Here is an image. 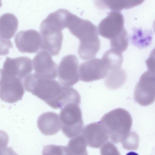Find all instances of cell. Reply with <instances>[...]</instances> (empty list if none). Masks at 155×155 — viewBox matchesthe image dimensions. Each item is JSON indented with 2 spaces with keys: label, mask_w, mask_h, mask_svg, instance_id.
I'll use <instances>...</instances> for the list:
<instances>
[{
  "label": "cell",
  "mask_w": 155,
  "mask_h": 155,
  "mask_svg": "<svg viewBox=\"0 0 155 155\" xmlns=\"http://www.w3.org/2000/svg\"><path fill=\"white\" fill-rule=\"evenodd\" d=\"M25 89L55 109H61L67 104L79 105L81 97L73 87L62 84L54 79L41 78L35 73L24 80Z\"/></svg>",
  "instance_id": "1"
},
{
  "label": "cell",
  "mask_w": 155,
  "mask_h": 155,
  "mask_svg": "<svg viewBox=\"0 0 155 155\" xmlns=\"http://www.w3.org/2000/svg\"><path fill=\"white\" fill-rule=\"evenodd\" d=\"M67 28L80 40L78 53L80 58L84 60L93 58L100 47L96 26L90 21L72 13L69 19Z\"/></svg>",
  "instance_id": "2"
},
{
  "label": "cell",
  "mask_w": 155,
  "mask_h": 155,
  "mask_svg": "<svg viewBox=\"0 0 155 155\" xmlns=\"http://www.w3.org/2000/svg\"><path fill=\"white\" fill-rule=\"evenodd\" d=\"M114 143L121 142L130 132L132 124L131 115L126 110L117 108L105 114L99 122Z\"/></svg>",
  "instance_id": "3"
},
{
  "label": "cell",
  "mask_w": 155,
  "mask_h": 155,
  "mask_svg": "<svg viewBox=\"0 0 155 155\" xmlns=\"http://www.w3.org/2000/svg\"><path fill=\"white\" fill-rule=\"evenodd\" d=\"M59 116L61 130L66 136L72 138L81 134L84 123L79 105L67 104L61 109Z\"/></svg>",
  "instance_id": "4"
},
{
  "label": "cell",
  "mask_w": 155,
  "mask_h": 155,
  "mask_svg": "<svg viewBox=\"0 0 155 155\" xmlns=\"http://www.w3.org/2000/svg\"><path fill=\"white\" fill-rule=\"evenodd\" d=\"M23 81L15 76L0 74L1 99L8 103H15L21 100L25 93Z\"/></svg>",
  "instance_id": "5"
},
{
  "label": "cell",
  "mask_w": 155,
  "mask_h": 155,
  "mask_svg": "<svg viewBox=\"0 0 155 155\" xmlns=\"http://www.w3.org/2000/svg\"><path fill=\"white\" fill-rule=\"evenodd\" d=\"M134 93L135 101L140 105L152 104L155 101V74L148 70L143 74Z\"/></svg>",
  "instance_id": "6"
},
{
  "label": "cell",
  "mask_w": 155,
  "mask_h": 155,
  "mask_svg": "<svg viewBox=\"0 0 155 155\" xmlns=\"http://www.w3.org/2000/svg\"><path fill=\"white\" fill-rule=\"evenodd\" d=\"M79 63L77 58L69 54L63 57L58 67V80L62 84L70 87L79 81Z\"/></svg>",
  "instance_id": "7"
},
{
  "label": "cell",
  "mask_w": 155,
  "mask_h": 155,
  "mask_svg": "<svg viewBox=\"0 0 155 155\" xmlns=\"http://www.w3.org/2000/svg\"><path fill=\"white\" fill-rule=\"evenodd\" d=\"M123 15L120 12H110L99 24V35L110 40L116 37L126 30Z\"/></svg>",
  "instance_id": "8"
},
{
  "label": "cell",
  "mask_w": 155,
  "mask_h": 155,
  "mask_svg": "<svg viewBox=\"0 0 155 155\" xmlns=\"http://www.w3.org/2000/svg\"><path fill=\"white\" fill-rule=\"evenodd\" d=\"M108 72V68L102 58H93L84 61L79 68L80 80L86 82L104 78Z\"/></svg>",
  "instance_id": "9"
},
{
  "label": "cell",
  "mask_w": 155,
  "mask_h": 155,
  "mask_svg": "<svg viewBox=\"0 0 155 155\" xmlns=\"http://www.w3.org/2000/svg\"><path fill=\"white\" fill-rule=\"evenodd\" d=\"M32 71L31 60L28 57L14 58L6 57L2 68L0 69V74L15 76L24 80Z\"/></svg>",
  "instance_id": "10"
},
{
  "label": "cell",
  "mask_w": 155,
  "mask_h": 155,
  "mask_svg": "<svg viewBox=\"0 0 155 155\" xmlns=\"http://www.w3.org/2000/svg\"><path fill=\"white\" fill-rule=\"evenodd\" d=\"M32 64L37 76L41 78L55 79L58 74L57 65L48 52L41 50L35 56Z\"/></svg>",
  "instance_id": "11"
},
{
  "label": "cell",
  "mask_w": 155,
  "mask_h": 155,
  "mask_svg": "<svg viewBox=\"0 0 155 155\" xmlns=\"http://www.w3.org/2000/svg\"><path fill=\"white\" fill-rule=\"evenodd\" d=\"M41 41V35L33 29L20 31L14 38L16 46L21 53L36 52L40 48Z\"/></svg>",
  "instance_id": "12"
},
{
  "label": "cell",
  "mask_w": 155,
  "mask_h": 155,
  "mask_svg": "<svg viewBox=\"0 0 155 155\" xmlns=\"http://www.w3.org/2000/svg\"><path fill=\"white\" fill-rule=\"evenodd\" d=\"M81 135L87 145L94 148L102 147L109 138L107 131L99 122L91 123L84 127Z\"/></svg>",
  "instance_id": "13"
},
{
  "label": "cell",
  "mask_w": 155,
  "mask_h": 155,
  "mask_svg": "<svg viewBox=\"0 0 155 155\" xmlns=\"http://www.w3.org/2000/svg\"><path fill=\"white\" fill-rule=\"evenodd\" d=\"M41 38L40 49L52 56L59 53L61 48L63 36L61 31L50 30H40Z\"/></svg>",
  "instance_id": "14"
},
{
  "label": "cell",
  "mask_w": 155,
  "mask_h": 155,
  "mask_svg": "<svg viewBox=\"0 0 155 155\" xmlns=\"http://www.w3.org/2000/svg\"><path fill=\"white\" fill-rule=\"evenodd\" d=\"M37 125L43 134L46 136L55 134L59 131L61 128L60 116L53 112L43 113L38 117Z\"/></svg>",
  "instance_id": "15"
},
{
  "label": "cell",
  "mask_w": 155,
  "mask_h": 155,
  "mask_svg": "<svg viewBox=\"0 0 155 155\" xmlns=\"http://www.w3.org/2000/svg\"><path fill=\"white\" fill-rule=\"evenodd\" d=\"M18 26V19L13 14L7 13L2 15L0 18L1 40H9L15 35Z\"/></svg>",
  "instance_id": "16"
},
{
  "label": "cell",
  "mask_w": 155,
  "mask_h": 155,
  "mask_svg": "<svg viewBox=\"0 0 155 155\" xmlns=\"http://www.w3.org/2000/svg\"><path fill=\"white\" fill-rule=\"evenodd\" d=\"M141 0H101L96 1L95 5L100 9L109 8L113 11H119L127 9L141 4L143 2Z\"/></svg>",
  "instance_id": "17"
},
{
  "label": "cell",
  "mask_w": 155,
  "mask_h": 155,
  "mask_svg": "<svg viewBox=\"0 0 155 155\" xmlns=\"http://www.w3.org/2000/svg\"><path fill=\"white\" fill-rule=\"evenodd\" d=\"M127 79L126 74L121 68L109 71L104 81L106 87L111 90L118 89L125 83Z\"/></svg>",
  "instance_id": "18"
},
{
  "label": "cell",
  "mask_w": 155,
  "mask_h": 155,
  "mask_svg": "<svg viewBox=\"0 0 155 155\" xmlns=\"http://www.w3.org/2000/svg\"><path fill=\"white\" fill-rule=\"evenodd\" d=\"M102 59L107 67L109 71L121 68L123 61L122 53L110 49L105 52Z\"/></svg>",
  "instance_id": "19"
},
{
  "label": "cell",
  "mask_w": 155,
  "mask_h": 155,
  "mask_svg": "<svg viewBox=\"0 0 155 155\" xmlns=\"http://www.w3.org/2000/svg\"><path fill=\"white\" fill-rule=\"evenodd\" d=\"M87 145L84 138L80 135L71 138L67 147L70 155H88L86 149Z\"/></svg>",
  "instance_id": "20"
},
{
  "label": "cell",
  "mask_w": 155,
  "mask_h": 155,
  "mask_svg": "<svg viewBox=\"0 0 155 155\" xmlns=\"http://www.w3.org/2000/svg\"><path fill=\"white\" fill-rule=\"evenodd\" d=\"M110 49L122 53L125 51L128 46V40L126 30L116 37L110 40Z\"/></svg>",
  "instance_id": "21"
},
{
  "label": "cell",
  "mask_w": 155,
  "mask_h": 155,
  "mask_svg": "<svg viewBox=\"0 0 155 155\" xmlns=\"http://www.w3.org/2000/svg\"><path fill=\"white\" fill-rule=\"evenodd\" d=\"M42 155H70L67 147L49 144L43 147Z\"/></svg>",
  "instance_id": "22"
},
{
  "label": "cell",
  "mask_w": 155,
  "mask_h": 155,
  "mask_svg": "<svg viewBox=\"0 0 155 155\" xmlns=\"http://www.w3.org/2000/svg\"><path fill=\"white\" fill-rule=\"evenodd\" d=\"M137 134L134 132H130L121 142L123 147L127 150H135L138 147L139 138Z\"/></svg>",
  "instance_id": "23"
},
{
  "label": "cell",
  "mask_w": 155,
  "mask_h": 155,
  "mask_svg": "<svg viewBox=\"0 0 155 155\" xmlns=\"http://www.w3.org/2000/svg\"><path fill=\"white\" fill-rule=\"evenodd\" d=\"M100 153L101 155H120L117 147L110 141L107 142L101 147Z\"/></svg>",
  "instance_id": "24"
},
{
  "label": "cell",
  "mask_w": 155,
  "mask_h": 155,
  "mask_svg": "<svg viewBox=\"0 0 155 155\" xmlns=\"http://www.w3.org/2000/svg\"><path fill=\"white\" fill-rule=\"evenodd\" d=\"M147 70L155 74V47L146 61Z\"/></svg>",
  "instance_id": "25"
},
{
  "label": "cell",
  "mask_w": 155,
  "mask_h": 155,
  "mask_svg": "<svg viewBox=\"0 0 155 155\" xmlns=\"http://www.w3.org/2000/svg\"><path fill=\"white\" fill-rule=\"evenodd\" d=\"M1 155H18L10 147H7L1 150Z\"/></svg>",
  "instance_id": "26"
},
{
  "label": "cell",
  "mask_w": 155,
  "mask_h": 155,
  "mask_svg": "<svg viewBox=\"0 0 155 155\" xmlns=\"http://www.w3.org/2000/svg\"><path fill=\"white\" fill-rule=\"evenodd\" d=\"M126 155H139L137 153L134 152H130L127 153Z\"/></svg>",
  "instance_id": "27"
},
{
  "label": "cell",
  "mask_w": 155,
  "mask_h": 155,
  "mask_svg": "<svg viewBox=\"0 0 155 155\" xmlns=\"http://www.w3.org/2000/svg\"><path fill=\"white\" fill-rule=\"evenodd\" d=\"M153 27L154 31L155 32V19L153 22Z\"/></svg>",
  "instance_id": "28"
}]
</instances>
